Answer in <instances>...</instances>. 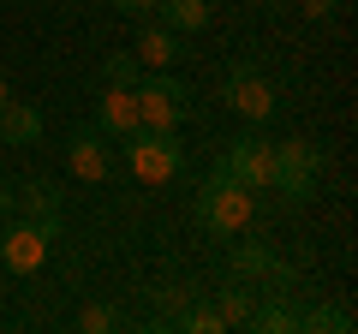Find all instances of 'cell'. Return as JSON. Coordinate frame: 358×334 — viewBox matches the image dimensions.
<instances>
[{
	"instance_id": "1",
	"label": "cell",
	"mask_w": 358,
	"mask_h": 334,
	"mask_svg": "<svg viewBox=\"0 0 358 334\" xmlns=\"http://www.w3.org/2000/svg\"><path fill=\"white\" fill-rule=\"evenodd\" d=\"M197 221H203L215 239H239L245 227L257 221V191H245L239 180H227V173H209V185L197 191Z\"/></svg>"
},
{
	"instance_id": "2",
	"label": "cell",
	"mask_w": 358,
	"mask_h": 334,
	"mask_svg": "<svg viewBox=\"0 0 358 334\" xmlns=\"http://www.w3.org/2000/svg\"><path fill=\"white\" fill-rule=\"evenodd\" d=\"M120 143H126V167H131L138 185H167V180H179V167H185V150H179L173 131L138 126L131 138H120Z\"/></svg>"
},
{
	"instance_id": "3",
	"label": "cell",
	"mask_w": 358,
	"mask_h": 334,
	"mask_svg": "<svg viewBox=\"0 0 358 334\" xmlns=\"http://www.w3.org/2000/svg\"><path fill=\"white\" fill-rule=\"evenodd\" d=\"M322 180V150L305 138H287L275 143V173H268V191H281L287 203H310Z\"/></svg>"
},
{
	"instance_id": "4",
	"label": "cell",
	"mask_w": 358,
	"mask_h": 334,
	"mask_svg": "<svg viewBox=\"0 0 358 334\" xmlns=\"http://www.w3.org/2000/svg\"><path fill=\"white\" fill-rule=\"evenodd\" d=\"M192 114V90L179 84V78H167L162 66H155L150 78H138V126L150 131H179V119Z\"/></svg>"
},
{
	"instance_id": "5",
	"label": "cell",
	"mask_w": 358,
	"mask_h": 334,
	"mask_svg": "<svg viewBox=\"0 0 358 334\" xmlns=\"http://www.w3.org/2000/svg\"><path fill=\"white\" fill-rule=\"evenodd\" d=\"M221 96H227V108L233 114H245L251 126H263V119H275V84L263 78V66L257 60H233L227 66V78H221Z\"/></svg>"
},
{
	"instance_id": "6",
	"label": "cell",
	"mask_w": 358,
	"mask_h": 334,
	"mask_svg": "<svg viewBox=\"0 0 358 334\" xmlns=\"http://www.w3.org/2000/svg\"><path fill=\"white\" fill-rule=\"evenodd\" d=\"M221 173L227 180H239L245 191H268V173H275V138H263V131H239V138H227V150H221Z\"/></svg>"
},
{
	"instance_id": "7",
	"label": "cell",
	"mask_w": 358,
	"mask_h": 334,
	"mask_svg": "<svg viewBox=\"0 0 358 334\" xmlns=\"http://www.w3.org/2000/svg\"><path fill=\"white\" fill-rule=\"evenodd\" d=\"M227 275L233 281H263V286H293V269L275 257V245L268 239H245L227 251Z\"/></svg>"
},
{
	"instance_id": "8",
	"label": "cell",
	"mask_w": 358,
	"mask_h": 334,
	"mask_svg": "<svg viewBox=\"0 0 358 334\" xmlns=\"http://www.w3.org/2000/svg\"><path fill=\"white\" fill-rule=\"evenodd\" d=\"M48 251H54V233L36 227V221H18V227L0 233V263L13 275H36L42 263H48Z\"/></svg>"
},
{
	"instance_id": "9",
	"label": "cell",
	"mask_w": 358,
	"mask_h": 334,
	"mask_svg": "<svg viewBox=\"0 0 358 334\" xmlns=\"http://www.w3.org/2000/svg\"><path fill=\"white\" fill-rule=\"evenodd\" d=\"M66 167H72L84 185H102V180H114V150H108V138L96 126L72 131V143H66Z\"/></svg>"
},
{
	"instance_id": "10",
	"label": "cell",
	"mask_w": 358,
	"mask_h": 334,
	"mask_svg": "<svg viewBox=\"0 0 358 334\" xmlns=\"http://www.w3.org/2000/svg\"><path fill=\"white\" fill-rule=\"evenodd\" d=\"M96 131H102V138H131V131H138V90L108 84L102 102H96Z\"/></svg>"
},
{
	"instance_id": "11",
	"label": "cell",
	"mask_w": 358,
	"mask_h": 334,
	"mask_svg": "<svg viewBox=\"0 0 358 334\" xmlns=\"http://www.w3.org/2000/svg\"><path fill=\"white\" fill-rule=\"evenodd\" d=\"M36 138H42V108L36 102H6L0 108V143L6 150H24Z\"/></svg>"
},
{
	"instance_id": "12",
	"label": "cell",
	"mask_w": 358,
	"mask_h": 334,
	"mask_svg": "<svg viewBox=\"0 0 358 334\" xmlns=\"http://www.w3.org/2000/svg\"><path fill=\"white\" fill-rule=\"evenodd\" d=\"M131 54H138L143 66H173L179 54H185V36H179V30H167V24H143Z\"/></svg>"
},
{
	"instance_id": "13",
	"label": "cell",
	"mask_w": 358,
	"mask_h": 334,
	"mask_svg": "<svg viewBox=\"0 0 358 334\" xmlns=\"http://www.w3.org/2000/svg\"><path fill=\"white\" fill-rule=\"evenodd\" d=\"M18 203L30 209V221H36V227H60V185L54 180H24L18 185Z\"/></svg>"
},
{
	"instance_id": "14",
	"label": "cell",
	"mask_w": 358,
	"mask_h": 334,
	"mask_svg": "<svg viewBox=\"0 0 358 334\" xmlns=\"http://www.w3.org/2000/svg\"><path fill=\"white\" fill-rule=\"evenodd\" d=\"M155 18H162L167 30H179V36H197V30H209L215 6H209V0H162V6H155Z\"/></svg>"
},
{
	"instance_id": "15",
	"label": "cell",
	"mask_w": 358,
	"mask_h": 334,
	"mask_svg": "<svg viewBox=\"0 0 358 334\" xmlns=\"http://www.w3.org/2000/svg\"><path fill=\"white\" fill-rule=\"evenodd\" d=\"M138 78H143V60L131 48H120V54H108L102 60V84H120V90H138Z\"/></svg>"
},
{
	"instance_id": "16",
	"label": "cell",
	"mask_w": 358,
	"mask_h": 334,
	"mask_svg": "<svg viewBox=\"0 0 358 334\" xmlns=\"http://www.w3.org/2000/svg\"><path fill=\"white\" fill-rule=\"evenodd\" d=\"M215 310H221V322H227V328H233V322H245V317H251V286H245V281H233L227 293L215 298Z\"/></svg>"
},
{
	"instance_id": "17",
	"label": "cell",
	"mask_w": 358,
	"mask_h": 334,
	"mask_svg": "<svg viewBox=\"0 0 358 334\" xmlns=\"http://www.w3.org/2000/svg\"><path fill=\"white\" fill-rule=\"evenodd\" d=\"M245 322H251L257 334H287V328H299V317H293L287 305H263V310H251Z\"/></svg>"
},
{
	"instance_id": "18",
	"label": "cell",
	"mask_w": 358,
	"mask_h": 334,
	"mask_svg": "<svg viewBox=\"0 0 358 334\" xmlns=\"http://www.w3.org/2000/svg\"><path fill=\"white\" fill-rule=\"evenodd\" d=\"M78 328H84V334H108V328H120V310L114 305H84Z\"/></svg>"
},
{
	"instance_id": "19",
	"label": "cell",
	"mask_w": 358,
	"mask_h": 334,
	"mask_svg": "<svg viewBox=\"0 0 358 334\" xmlns=\"http://www.w3.org/2000/svg\"><path fill=\"white\" fill-rule=\"evenodd\" d=\"M179 328L185 334H221L227 322H221V310H179Z\"/></svg>"
},
{
	"instance_id": "20",
	"label": "cell",
	"mask_w": 358,
	"mask_h": 334,
	"mask_svg": "<svg viewBox=\"0 0 358 334\" xmlns=\"http://www.w3.org/2000/svg\"><path fill=\"white\" fill-rule=\"evenodd\" d=\"M299 328H352V317H346V310H329V305H322V310H310V317H299Z\"/></svg>"
},
{
	"instance_id": "21",
	"label": "cell",
	"mask_w": 358,
	"mask_h": 334,
	"mask_svg": "<svg viewBox=\"0 0 358 334\" xmlns=\"http://www.w3.org/2000/svg\"><path fill=\"white\" fill-rule=\"evenodd\" d=\"M108 6H114V13H131V18H155L162 0H108Z\"/></svg>"
},
{
	"instance_id": "22",
	"label": "cell",
	"mask_w": 358,
	"mask_h": 334,
	"mask_svg": "<svg viewBox=\"0 0 358 334\" xmlns=\"http://www.w3.org/2000/svg\"><path fill=\"white\" fill-rule=\"evenodd\" d=\"M341 6H346V0H299V13H305V18H334Z\"/></svg>"
},
{
	"instance_id": "23",
	"label": "cell",
	"mask_w": 358,
	"mask_h": 334,
	"mask_svg": "<svg viewBox=\"0 0 358 334\" xmlns=\"http://www.w3.org/2000/svg\"><path fill=\"white\" fill-rule=\"evenodd\" d=\"M13 203H18V197H13V185L0 180V215H6V209H13Z\"/></svg>"
},
{
	"instance_id": "24",
	"label": "cell",
	"mask_w": 358,
	"mask_h": 334,
	"mask_svg": "<svg viewBox=\"0 0 358 334\" xmlns=\"http://www.w3.org/2000/svg\"><path fill=\"white\" fill-rule=\"evenodd\" d=\"M6 102H13V84H6V72H0V108H6Z\"/></svg>"
},
{
	"instance_id": "25",
	"label": "cell",
	"mask_w": 358,
	"mask_h": 334,
	"mask_svg": "<svg viewBox=\"0 0 358 334\" xmlns=\"http://www.w3.org/2000/svg\"><path fill=\"white\" fill-rule=\"evenodd\" d=\"M251 6H287V0H251Z\"/></svg>"
}]
</instances>
